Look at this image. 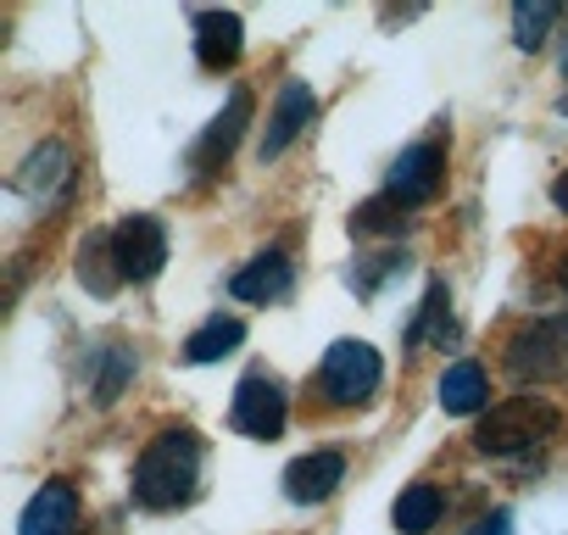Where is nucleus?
I'll list each match as a JSON object with an SVG mask.
<instances>
[{"label": "nucleus", "mask_w": 568, "mask_h": 535, "mask_svg": "<svg viewBox=\"0 0 568 535\" xmlns=\"http://www.w3.org/2000/svg\"><path fill=\"white\" fill-rule=\"evenodd\" d=\"M468 535H507V518H501V513H496V518H485V524H474V529H468Z\"/></svg>", "instance_id": "nucleus-22"}, {"label": "nucleus", "mask_w": 568, "mask_h": 535, "mask_svg": "<svg viewBox=\"0 0 568 535\" xmlns=\"http://www.w3.org/2000/svg\"><path fill=\"white\" fill-rule=\"evenodd\" d=\"M501 357H507V374H513L518 385H551V380H568V313L524 324V330L507 341Z\"/></svg>", "instance_id": "nucleus-3"}, {"label": "nucleus", "mask_w": 568, "mask_h": 535, "mask_svg": "<svg viewBox=\"0 0 568 535\" xmlns=\"http://www.w3.org/2000/svg\"><path fill=\"white\" fill-rule=\"evenodd\" d=\"M79 280H84V291H95V296H112V291L123 285V268H118L112 234H106V240H90V245L79 251Z\"/></svg>", "instance_id": "nucleus-17"}, {"label": "nucleus", "mask_w": 568, "mask_h": 535, "mask_svg": "<svg viewBox=\"0 0 568 535\" xmlns=\"http://www.w3.org/2000/svg\"><path fill=\"white\" fill-rule=\"evenodd\" d=\"M313 112H318V101H313V90H307V84H284V90H278V101H273L267 134H262V162H273V157L291 151V145H296V134L313 123Z\"/></svg>", "instance_id": "nucleus-10"}, {"label": "nucleus", "mask_w": 568, "mask_h": 535, "mask_svg": "<svg viewBox=\"0 0 568 535\" xmlns=\"http://www.w3.org/2000/svg\"><path fill=\"white\" fill-rule=\"evenodd\" d=\"M551 23H557L551 0H518V7H513V40H518V51H535Z\"/></svg>", "instance_id": "nucleus-19"}, {"label": "nucleus", "mask_w": 568, "mask_h": 535, "mask_svg": "<svg viewBox=\"0 0 568 535\" xmlns=\"http://www.w3.org/2000/svg\"><path fill=\"white\" fill-rule=\"evenodd\" d=\"M379 380H385V369H379V352H374L368 341H335V346L324 352V363H318V385H324V396L341 402V407L368 402V396L379 391Z\"/></svg>", "instance_id": "nucleus-4"}, {"label": "nucleus", "mask_w": 568, "mask_h": 535, "mask_svg": "<svg viewBox=\"0 0 568 535\" xmlns=\"http://www.w3.org/2000/svg\"><path fill=\"white\" fill-rule=\"evenodd\" d=\"M229 418H234V430H240V435H251V441H278V435H284V418H291L284 385H278V380H262V374L240 380Z\"/></svg>", "instance_id": "nucleus-5"}, {"label": "nucleus", "mask_w": 568, "mask_h": 535, "mask_svg": "<svg viewBox=\"0 0 568 535\" xmlns=\"http://www.w3.org/2000/svg\"><path fill=\"white\" fill-rule=\"evenodd\" d=\"M352 229H363V234H396V229H407V201H396L385 190V195H374V201H363L352 212Z\"/></svg>", "instance_id": "nucleus-18"}, {"label": "nucleus", "mask_w": 568, "mask_h": 535, "mask_svg": "<svg viewBox=\"0 0 568 535\" xmlns=\"http://www.w3.org/2000/svg\"><path fill=\"white\" fill-rule=\"evenodd\" d=\"M112 245H118V268H123V280H134V285L156 280L162 268H168V229H162L151 212L123 218V223H118V234H112Z\"/></svg>", "instance_id": "nucleus-6"}, {"label": "nucleus", "mask_w": 568, "mask_h": 535, "mask_svg": "<svg viewBox=\"0 0 568 535\" xmlns=\"http://www.w3.org/2000/svg\"><path fill=\"white\" fill-rule=\"evenodd\" d=\"M229 291L240 302H278L284 291H291V256H284V251H262L256 262H245L240 274L229 280Z\"/></svg>", "instance_id": "nucleus-13"}, {"label": "nucleus", "mask_w": 568, "mask_h": 535, "mask_svg": "<svg viewBox=\"0 0 568 535\" xmlns=\"http://www.w3.org/2000/svg\"><path fill=\"white\" fill-rule=\"evenodd\" d=\"M245 123H251V95L245 90H234L229 95V107L206 123V134H201V145H195V173H212L217 162H229V151L240 145V134H245Z\"/></svg>", "instance_id": "nucleus-12"}, {"label": "nucleus", "mask_w": 568, "mask_h": 535, "mask_svg": "<svg viewBox=\"0 0 568 535\" xmlns=\"http://www.w3.org/2000/svg\"><path fill=\"white\" fill-rule=\"evenodd\" d=\"M73 524H79V491L68 480H45L29 496V507L18 518V535H73Z\"/></svg>", "instance_id": "nucleus-8"}, {"label": "nucleus", "mask_w": 568, "mask_h": 535, "mask_svg": "<svg viewBox=\"0 0 568 535\" xmlns=\"http://www.w3.org/2000/svg\"><path fill=\"white\" fill-rule=\"evenodd\" d=\"M195 480H201V435L195 430H162L134 468V502L145 513L184 507L195 496Z\"/></svg>", "instance_id": "nucleus-1"}, {"label": "nucleus", "mask_w": 568, "mask_h": 535, "mask_svg": "<svg viewBox=\"0 0 568 535\" xmlns=\"http://www.w3.org/2000/svg\"><path fill=\"white\" fill-rule=\"evenodd\" d=\"M240 46H245V23L234 12H201L195 18V62L206 73H223L240 62Z\"/></svg>", "instance_id": "nucleus-11"}, {"label": "nucleus", "mask_w": 568, "mask_h": 535, "mask_svg": "<svg viewBox=\"0 0 568 535\" xmlns=\"http://www.w3.org/2000/svg\"><path fill=\"white\" fill-rule=\"evenodd\" d=\"M551 201H557V212H568V173L551 184Z\"/></svg>", "instance_id": "nucleus-23"}, {"label": "nucleus", "mask_w": 568, "mask_h": 535, "mask_svg": "<svg viewBox=\"0 0 568 535\" xmlns=\"http://www.w3.org/2000/svg\"><path fill=\"white\" fill-rule=\"evenodd\" d=\"M129 374H134V352L129 346H112L106 357H101V380H95V402L106 407V402H118V391L129 385Z\"/></svg>", "instance_id": "nucleus-21"}, {"label": "nucleus", "mask_w": 568, "mask_h": 535, "mask_svg": "<svg viewBox=\"0 0 568 535\" xmlns=\"http://www.w3.org/2000/svg\"><path fill=\"white\" fill-rule=\"evenodd\" d=\"M440 179H446V151H440L435 140H424V145H413V151L396 157V168H390V195L407 201V206H424V201L440 190Z\"/></svg>", "instance_id": "nucleus-7"}, {"label": "nucleus", "mask_w": 568, "mask_h": 535, "mask_svg": "<svg viewBox=\"0 0 568 535\" xmlns=\"http://www.w3.org/2000/svg\"><path fill=\"white\" fill-rule=\"evenodd\" d=\"M245 341V324L240 319H206L190 341H184V363H195V369H206V363H217V357H229L234 346Z\"/></svg>", "instance_id": "nucleus-14"}, {"label": "nucleus", "mask_w": 568, "mask_h": 535, "mask_svg": "<svg viewBox=\"0 0 568 535\" xmlns=\"http://www.w3.org/2000/svg\"><path fill=\"white\" fill-rule=\"evenodd\" d=\"M440 407L446 413H479L485 407V369L479 363H452L446 374H440Z\"/></svg>", "instance_id": "nucleus-16"}, {"label": "nucleus", "mask_w": 568, "mask_h": 535, "mask_svg": "<svg viewBox=\"0 0 568 535\" xmlns=\"http://www.w3.org/2000/svg\"><path fill=\"white\" fill-rule=\"evenodd\" d=\"M341 480H346V457L341 452H307V457H296L291 468H284V491H291V502H302V507H313V502H329L335 491H341Z\"/></svg>", "instance_id": "nucleus-9"}, {"label": "nucleus", "mask_w": 568, "mask_h": 535, "mask_svg": "<svg viewBox=\"0 0 568 535\" xmlns=\"http://www.w3.org/2000/svg\"><path fill=\"white\" fill-rule=\"evenodd\" d=\"M557 430V407L540 402V396H513V402H496L490 413H479L474 424V446L485 457H524L535 446H546V435Z\"/></svg>", "instance_id": "nucleus-2"}, {"label": "nucleus", "mask_w": 568, "mask_h": 535, "mask_svg": "<svg viewBox=\"0 0 568 535\" xmlns=\"http://www.w3.org/2000/svg\"><path fill=\"white\" fill-rule=\"evenodd\" d=\"M440 513H446V496L435 485H407L396 496V507H390V518H396L402 535H429L440 524Z\"/></svg>", "instance_id": "nucleus-15"}, {"label": "nucleus", "mask_w": 568, "mask_h": 535, "mask_svg": "<svg viewBox=\"0 0 568 535\" xmlns=\"http://www.w3.org/2000/svg\"><path fill=\"white\" fill-rule=\"evenodd\" d=\"M562 291H568V256H562Z\"/></svg>", "instance_id": "nucleus-24"}, {"label": "nucleus", "mask_w": 568, "mask_h": 535, "mask_svg": "<svg viewBox=\"0 0 568 535\" xmlns=\"http://www.w3.org/2000/svg\"><path fill=\"white\" fill-rule=\"evenodd\" d=\"M562 73H568V51H562Z\"/></svg>", "instance_id": "nucleus-25"}, {"label": "nucleus", "mask_w": 568, "mask_h": 535, "mask_svg": "<svg viewBox=\"0 0 568 535\" xmlns=\"http://www.w3.org/2000/svg\"><path fill=\"white\" fill-rule=\"evenodd\" d=\"M68 168V151L62 145H40L23 168H18V190H29V195H40V190H51V184H62L57 173Z\"/></svg>", "instance_id": "nucleus-20"}]
</instances>
